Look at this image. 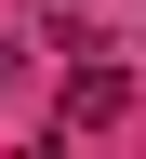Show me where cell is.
Wrapping results in <instances>:
<instances>
[{
  "label": "cell",
  "instance_id": "obj_1",
  "mask_svg": "<svg viewBox=\"0 0 146 159\" xmlns=\"http://www.w3.org/2000/svg\"><path fill=\"white\" fill-rule=\"evenodd\" d=\"M120 106H133V80H120V66H80V80H67V119H80V133L120 119Z\"/></svg>",
  "mask_w": 146,
  "mask_h": 159
}]
</instances>
